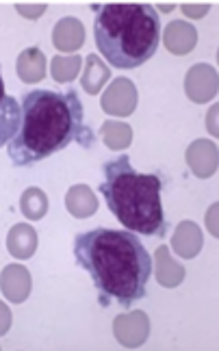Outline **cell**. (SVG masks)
<instances>
[{
	"mask_svg": "<svg viewBox=\"0 0 219 351\" xmlns=\"http://www.w3.org/2000/svg\"><path fill=\"white\" fill-rule=\"evenodd\" d=\"M65 208L70 210L72 217L87 219L98 210V197L87 184H74L65 193Z\"/></svg>",
	"mask_w": 219,
	"mask_h": 351,
	"instance_id": "2e32d148",
	"label": "cell"
},
{
	"mask_svg": "<svg viewBox=\"0 0 219 351\" xmlns=\"http://www.w3.org/2000/svg\"><path fill=\"white\" fill-rule=\"evenodd\" d=\"M11 330V310L5 302H0V336Z\"/></svg>",
	"mask_w": 219,
	"mask_h": 351,
	"instance_id": "cb8c5ba5",
	"label": "cell"
},
{
	"mask_svg": "<svg viewBox=\"0 0 219 351\" xmlns=\"http://www.w3.org/2000/svg\"><path fill=\"white\" fill-rule=\"evenodd\" d=\"M108 78H111V70L104 65L100 55H87L85 70H83V76H80V85H83V89L89 93V96L100 93V89L104 87Z\"/></svg>",
	"mask_w": 219,
	"mask_h": 351,
	"instance_id": "ac0fdd59",
	"label": "cell"
},
{
	"mask_svg": "<svg viewBox=\"0 0 219 351\" xmlns=\"http://www.w3.org/2000/svg\"><path fill=\"white\" fill-rule=\"evenodd\" d=\"M52 44L59 52H74L85 44V26L78 18L74 16H67L61 18L52 29Z\"/></svg>",
	"mask_w": 219,
	"mask_h": 351,
	"instance_id": "8fae6325",
	"label": "cell"
},
{
	"mask_svg": "<svg viewBox=\"0 0 219 351\" xmlns=\"http://www.w3.org/2000/svg\"><path fill=\"white\" fill-rule=\"evenodd\" d=\"M202 245H204V237H202V230L198 223L181 221L176 226L174 237H172V247L181 258H185V261L196 258Z\"/></svg>",
	"mask_w": 219,
	"mask_h": 351,
	"instance_id": "5bb4252c",
	"label": "cell"
},
{
	"mask_svg": "<svg viewBox=\"0 0 219 351\" xmlns=\"http://www.w3.org/2000/svg\"><path fill=\"white\" fill-rule=\"evenodd\" d=\"M217 204H211V208H209V213H207V226H209V230H211V234L213 237H217L219 234V226H217Z\"/></svg>",
	"mask_w": 219,
	"mask_h": 351,
	"instance_id": "d4e9b609",
	"label": "cell"
},
{
	"mask_svg": "<svg viewBox=\"0 0 219 351\" xmlns=\"http://www.w3.org/2000/svg\"><path fill=\"white\" fill-rule=\"evenodd\" d=\"M181 11L185 13L187 18H191V20H200V18H204L211 11V5H207V3H204V5H183Z\"/></svg>",
	"mask_w": 219,
	"mask_h": 351,
	"instance_id": "7402d4cb",
	"label": "cell"
},
{
	"mask_svg": "<svg viewBox=\"0 0 219 351\" xmlns=\"http://www.w3.org/2000/svg\"><path fill=\"white\" fill-rule=\"evenodd\" d=\"M93 37L100 55L117 70H132L159 50L161 20L152 5L117 3L93 5Z\"/></svg>",
	"mask_w": 219,
	"mask_h": 351,
	"instance_id": "3957f363",
	"label": "cell"
},
{
	"mask_svg": "<svg viewBox=\"0 0 219 351\" xmlns=\"http://www.w3.org/2000/svg\"><path fill=\"white\" fill-rule=\"evenodd\" d=\"M33 289V280L24 265H7L0 274V291L13 304H22L29 300Z\"/></svg>",
	"mask_w": 219,
	"mask_h": 351,
	"instance_id": "9c48e42d",
	"label": "cell"
},
{
	"mask_svg": "<svg viewBox=\"0 0 219 351\" xmlns=\"http://www.w3.org/2000/svg\"><path fill=\"white\" fill-rule=\"evenodd\" d=\"M152 271L157 276V282L165 289H176L183 285L185 280V267L174 261V256L168 245H159L154 261H152Z\"/></svg>",
	"mask_w": 219,
	"mask_h": 351,
	"instance_id": "7c38bea8",
	"label": "cell"
},
{
	"mask_svg": "<svg viewBox=\"0 0 219 351\" xmlns=\"http://www.w3.org/2000/svg\"><path fill=\"white\" fill-rule=\"evenodd\" d=\"M217 91H219V76L213 65L196 63L194 67H189V72L185 76V93L191 102L207 104L217 96Z\"/></svg>",
	"mask_w": 219,
	"mask_h": 351,
	"instance_id": "52a82bcc",
	"label": "cell"
},
{
	"mask_svg": "<svg viewBox=\"0 0 219 351\" xmlns=\"http://www.w3.org/2000/svg\"><path fill=\"white\" fill-rule=\"evenodd\" d=\"M37 232L29 223H16L7 234V250L18 261H29L37 252Z\"/></svg>",
	"mask_w": 219,
	"mask_h": 351,
	"instance_id": "9a60e30c",
	"label": "cell"
},
{
	"mask_svg": "<svg viewBox=\"0 0 219 351\" xmlns=\"http://www.w3.org/2000/svg\"><path fill=\"white\" fill-rule=\"evenodd\" d=\"M20 210L31 221L42 219L48 213V195L39 186H29L20 197Z\"/></svg>",
	"mask_w": 219,
	"mask_h": 351,
	"instance_id": "ffe728a7",
	"label": "cell"
},
{
	"mask_svg": "<svg viewBox=\"0 0 219 351\" xmlns=\"http://www.w3.org/2000/svg\"><path fill=\"white\" fill-rule=\"evenodd\" d=\"M20 128L7 143L9 158L16 167H31L39 160L65 150L70 143L89 147L93 132L85 124V109L78 93L33 89L20 102Z\"/></svg>",
	"mask_w": 219,
	"mask_h": 351,
	"instance_id": "7a4b0ae2",
	"label": "cell"
},
{
	"mask_svg": "<svg viewBox=\"0 0 219 351\" xmlns=\"http://www.w3.org/2000/svg\"><path fill=\"white\" fill-rule=\"evenodd\" d=\"M113 334H115V341L122 347L137 349L148 341L150 319L143 310H130V313L117 315L113 319Z\"/></svg>",
	"mask_w": 219,
	"mask_h": 351,
	"instance_id": "8992f818",
	"label": "cell"
},
{
	"mask_svg": "<svg viewBox=\"0 0 219 351\" xmlns=\"http://www.w3.org/2000/svg\"><path fill=\"white\" fill-rule=\"evenodd\" d=\"M187 165L194 171V176L207 180L211 176H215L217 165H219V150L217 143L209 139H196L191 141L187 147Z\"/></svg>",
	"mask_w": 219,
	"mask_h": 351,
	"instance_id": "ba28073f",
	"label": "cell"
},
{
	"mask_svg": "<svg viewBox=\"0 0 219 351\" xmlns=\"http://www.w3.org/2000/svg\"><path fill=\"white\" fill-rule=\"evenodd\" d=\"M83 67V57L80 55H57L52 57L50 74L57 83H72Z\"/></svg>",
	"mask_w": 219,
	"mask_h": 351,
	"instance_id": "44dd1931",
	"label": "cell"
},
{
	"mask_svg": "<svg viewBox=\"0 0 219 351\" xmlns=\"http://www.w3.org/2000/svg\"><path fill=\"white\" fill-rule=\"evenodd\" d=\"M207 128L211 130L213 137H217V104L211 109V115L207 117Z\"/></svg>",
	"mask_w": 219,
	"mask_h": 351,
	"instance_id": "484cf974",
	"label": "cell"
},
{
	"mask_svg": "<svg viewBox=\"0 0 219 351\" xmlns=\"http://www.w3.org/2000/svg\"><path fill=\"white\" fill-rule=\"evenodd\" d=\"M154 9H157V13H159V11H163V13H170V11H174L176 7H174V5H159V7H154Z\"/></svg>",
	"mask_w": 219,
	"mask_h": 351,
	"instance_id": "4316f807",
	"label": "cell"
},
{
	"mask_svg": "<svg viewBox=\"0 0 219 351\" xmlns=\"http://www.w3.org/2000/svg\"><path fill=\"white\" fill-rule=\"evenodd\" d=\"M16 70H18V76L24 83H39V80H44L46 76V55L39 48H26L18 55V61H16Z\"/></svg>",
	"mask_w": 219,
	"mask_h": 351,
	"instance_id": "e0dca14e",
	"label": "cell"
},
{
	"mask_svg": "<svg viewBox=\"0 0 219 351\" xmlns=\"http://www.w3.org/2000/svg\"><path fill=\"white\" fill-rule=\"evenodd\" d=\"M102 171L100 193L122 226L146 237H163L168 232L165 213L161 206L163 180L159 173L135 171L126 154L106 160Z\"/></svg>",
	"mask_w": 219,
	"mask_h": 351,
	"instance_id": "277c9868",
	"label": "cell"
},
{
	"mask_svg": "<svg viewBox=\"0 0 219 351\" xmlns=\"http://www.w3.org/2000/svg\"><path fill=\"white\" fill-rule=\"evenodd\" d=\"M137 100H139V93L130 78H115L111 85H108L102 93L100 106L102 111L115 117H128L137 109Z\"/></svg>",
	"mask_w": 219,
	"mask_h": 351,
	"instance_id": "5b68a950",
	"label": "cell"
},
{
	"mask_svg": "<svg viewBox=\"0 0 219 351\" xmlns=\"http://www.w3.org/2000/svg\"><path fill=\"white\" fill-rule=\"evenodd\" d=\"M16 11L20 13V16H24L26 20H37L46 11V5H18Z\"/></svg>",
	"mask_w": 219,
	"mask_h": 351,
	"instance_id": "603a6c76",
	"label": "cell"
},
{
	"mask_svg": "<svg viewBox=\"0 0 219 351\" xmlns=\"http://www.w3.org/2000/svg\"><path fill=\"white\" fill-rule=\"evenodd\" d=\"M100 137L108 150L122 152L132 143V128H130V124H126V121L106 119L100 128Z\"/></svg>",
	"mask_w": 219,
	"mask_h": 351,
	"instance_id": "d6986e66",
	"label": "cell"
},
{
	"mask_svg": "<svg viewBox=\"0 0 219 351\" xmlns=\"http://www.w3.org/2000/svg\"><path fill=\"white\" fill-rule=\"evenodd\" d=\"M74 258L89 274L102 306L117 302L122 308H130L146 297L152 256L135 232L111 228L80 232L74 239Z\"/></svg>",
	"mask_w": 219,
	"mask_h": 351,
	"instance_id": "6da1fadb",
	"label": "cell"
},
{
	"mask_svg": "<svg viewBox=\"0 0 219 351\" xmlns=\"http://www.w3.org/2000/svg\"><path fill=\"white\" fill-rule=\"evenodd\" d=\"M163 42H165V48L172 55H189L198 44V29L187 20H174L163 31Z\"/></svg>",
	"mask_w": 219,
	"mask_h": 351,
	"instance_id": "30bf717a",
	"label": "cell"
},
{
	"mask_svg": "<svg viewBox=\"0 0 219 351\" xmlns=\"http://www.w3.org/2000/svg\"><path fill=\"white\" fill-rule=\"evenodd\" d=\"M20 119H22V106L18 104L16 98L5 91V80L3 74H0V147L13 139V134L20 128Z\"/></svg>",
	"mask_w": 219,
	"mask_h": 351,
	"instance_id": "4fadbf2b",
	"label": "cell"
}]
</instances>
